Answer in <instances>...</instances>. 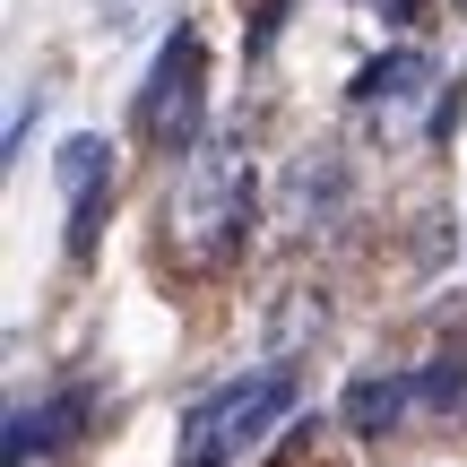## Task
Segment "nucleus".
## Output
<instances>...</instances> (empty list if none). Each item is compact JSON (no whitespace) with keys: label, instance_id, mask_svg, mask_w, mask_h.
Masks as SVG:
<instances>
[{"label":"nucleus","instance_id":"nucleus-1","mask_svg":"<svg viewBox=\"0 0 467 467\" xmlns=\"http://www.w3.org/2000/svg\"><path fill=\"white\" fill-rule=\"evenodd\" d=\"M243 225H251V156L234 130H208L173 182V243H182V260H225Z\"/></svg>","mask_w":467,"mask_h":467},{"label":"nucleus","instance_id":"nucleus-2","mask_svg":"<svg viewBox=\"0 0 467 467\" xmlns=\"http://www.w3.org/2000/svg\"><path fill=\"white\" fill-rule=\"evenodd\" d=\"M285 407H295V364H260V372H243V381L208 389V399L182 416V433H173V467H234V459H251L268 433H277Z\"/></svg>","mask_w":467,"mask_h":467},{"label":"nucleus","instance_id":"nucleus-3","mask_svg":"<svg viewBox=\"0 0 467 467\" xmlns=\"http://www.w3.org/2000/svg\"><path fill=\"white\" fill-rule=\"evenodd\" d=\"M191 113H200V26H173L165 52H156V69H148V87H139V130L182 148Z\"/></svg>","mask_w":467,"mask_h":467},{"label":"nucleus","instance_id":"nucleus-4","mask_svg":"<svg viewBox=\"0 0 467 467\" xmlns=\"http://www.w3.org/2000/svg\"><path fill=\"white\" fill-rule=\"evenodd\" d=\"M416 96H433V61H424L416 44L381 52V61L355 78V104H416Z\"/></svg>","mask_w":467,"mask_h":467},{"label":"nucleus","instance_id":"nucleus-5","mask_svg":"<svg viewBox=\"0 0 467 467\" xmlns=\"http://www.w3.org/2000/svg\"><path fill=\"white\" fill-rule=\"evenodd\" d=\"M407 407H416V381H407V372H364V381L347 389V424L355 433H389V424H407Z\"/></svg>","mask_w":467,"mask_h":467},{"label":"nucleus","instance_id":"nucleus-6","mask_svg":"<svg viewBox=\"0 0 467 467\" xmlns=\"http://www.w3.org/2000/svg\"><path fill=\"white\" fill-rule=\"evenodd\" d=\"M52 182H61L69 200H87V191H113V139H96V130L61 139V156H52Z\"/></svg>","mask_w":467,"mask_h":467},{"label":"nucleus","instance_id":"nucleus-7","mask_svg":"<svg viewBox=\"0 0 467 467\" xmlns=\"http://www.w3.org/2000/svg\"><path fill=\"white\" fill-rule=\"evenodd\" d=\"M104 208H113V191H87V200H69V251H96V225H104Z\"/></svg>","mask_w":467,"mask_h":467},{"label":"nucleus","instance_id":"nucleus-8","mask_svg":"<svg viewBox=\"0 0 467 467\" xmlns=\"http://www.w3.org/2000/svg\"><path fill=\"white\" fill-rule=\"evenodd\" d=\"M35 121H44V96H26V104H17V113H9V139H0V156H9V165H17V156H26Z\"/></svg>","mask_w":467,"mask_h":467},{"label":"nucleus","instance_id":"nucleus-9","mask_svg":"<svg viewBox=\"0 0 467 467\" xmlns=\"http://www.w3.org/2000/svg\"><path fill=\"white\" fill-rule=\"evenodd\" d=\"M139 9H148V0H96V26H104V35H130Z\"/></svg>","mask_w":467,"mask_h":467}]
</instances>
